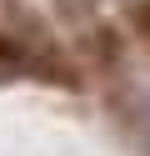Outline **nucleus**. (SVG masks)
<instances>
[{"label": "nucleus", "mask_w": 150, "mask_h": 156, "mask_svg": "<svg viewBox=\"0 0 150 156\" xmlns=\"http://www.w3.org/2000/svg\"><path fill=\"white\" fill-rule=\"evenodd\" d=\"M130 30H135V35H140V41H145V45H150V0H140L135 10H130Z\"/></svg>", "instance_id": "f257e3e1"}]
</instances>
